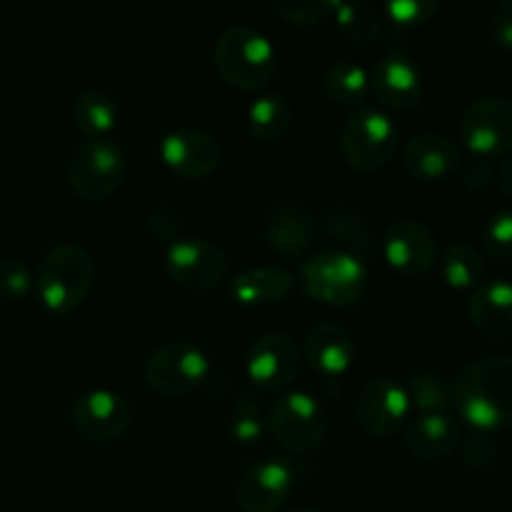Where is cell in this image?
Here are the masks:
<instances>
[{
  "label": "cell",
  "instance_id": "6da1fadb",
  "mask_svg": "<svg viewBox=\"0 0 512 512\" xmlns=\"http://www.w3.org/2000/svg\"><path fill=\"white\" fill-rule=\"evenodd\" d=\"M453 405L478 433L512 428V355H490L468 365L453 383Z\"/></svg>",
  "mask_w": 512,
  "mask_h": 512
},
{
  "label": "cell",
  "instance_id": "ac0fdd59",
  "mask_svg": "<svg viewBox=\"0 0 512 512\" xmlns=\"http://www.w3.org/2000/svg\"><path fill=\"white\" fill-rule=\"evenodd\" d=\"M303 360L323 383H338L355 365L353 335L343 325H318L305 338Z\"/></svg>",
  "mask_w": 512,
  "mask_h": 512
},
{
  "label": "cell",
  "instance_id": "5bb4252c",
  "mask_svg": "<svg viewBox=\"0 0 512 512\" xmlns=\"http://www.w3.org/2000/svg\"><path fill=\"white\" fill-rule=\"evenodd\" d=\"M295 483H298L295 465L283 455H275L245 470L235 488V500L243 512H278L288 503Z\"/></svg>",
  "mask_w": 512,
  "mask_h": 512
},
{
  "label": "cell",
  "instance_id": "9c48e42d",
  "mask_svg": "<svg viewBox=\"0 0 512 512\" xmlns=\"http://www.w3.org/2000/svg\"><path fill=\"white\" fill-rule=\"evenodd\" d=\"M210 360L198 345L168 343L150 355L145 380L150 390L165 398H178L198 390L208 380Z\"/></svg>",
  "mask_w": 512,
  "mask_h": 512
},
{
  "label": "cell",
  "instance_id": "277c9868",
  "mask_svg": "<svg viewBox=\"0 0 512 512\" xmlns=\"http://www.w3.org/2000/svg\"><path fill=\"white\" fill-rule=\"evenodd\" d=\"M308 298L330 308H348L365 295L368 288V268L363 258L348 250H325L310 255L300 263L295 278Z\"/></svg>",
  "mask_w": 512,
  "mask_h": 512
},
{
  "label": "cell",
  "instance_id": "7a4b0ae2",
  "mask_svg": "<svg viewBox=\"0 0 512 512\" xmlns=\"http://www.w3.org/2000/svg\"><path fill=\"white\" fill-rule=\"evenodd\" d=\"M95 280V263L78 243L55 245L35 273V295L53 315H68L88 298Z\"/></svg>",
  "mask_w": 512,
  "mask_h": 512
},
{
  "label": "cell",
  "instance_id": "4fadbf2b",
  "mask_svg": "<svg viewBox=\"0 0 512 512\" xmlns=\"http://www.w3.org/2000/svg\"><path fill=\"white\" fill-rule=\"evenodd\" d=\"M383 258L400 278L423 280L438 263V240L420 220H395L383 238Z\"/></svg>",
  "mask_w": 512,
  "mask_h": 512
},
{
  "label": "cell",
  "instance_id": "4316f807",
  "mask_svg": "<svg viewBox=\"0 0 512 512\" xmlns=\"http://www.w3.org/2000/svg\"><path fill=\"white\" fill-rule=\"evenodd\" d=\"M265 430H268V415L263 408V393L255 388L240 390V395L233 403V413H230L228 433L233 443L238 445H255L263 440Z\"/></svg>",
  "mask_w": 512,
  "mask_h": 512
},
{
  "label": "cell",
  "instance_id": "8fae6325",
  "mask_svg": "<svg viewBox=\"0 0 512 512\" xmlns=\"http://www.w3.org/2000/svg\"><path fill=\"white\" fill-rule=\"evenodd\" d=\"M303 370V350L290 335L268 333L248 350L245 373L260 393H283Z\"/></svg>",
  "mask_w": 512,
  "mask_h": 512
},
{
  "label": "cell",
  "instance_id": "d590c367",
  "mask_svg": "<svg viewBox=\"0 0 512 512\" xmlns=\"http://www.w3.org/2000/svg\"><path fill=\"white\" fill-rule=\"evenodd\" d=\"M498 463V440L490 433H478L475 430L463 448V465L473 473H488Z\"/></svg>",
  "mask_w": 512,
  "mask_h": 512
},
{
  "label": "cell",
  "instance_id": "9a60e30c",
  "mask_svg": "<svg viewBox=\"0 0 512 512\" xmlns=\"http://www.w3.org/2000/svg\"><path fill=\"white\" fill-rule=\"evenodd\" d=\"M130 405L123 395L108 388H95L78 395L70 405V423L93 443H113L130 428Z\"/></svg>",
  "mask_w": 512,
  "mask_h": 512
},
{
  "label": "cell",
  "instance_id": "8d00e7d4",
  "mask_svg": "<svg viewBox=\"0 0 512 512\" xmlns=\"http://www.w3.org/2000/svg\"><path fill=\"white\" fill-rule=\"evenodd\" d=\"M488 38L495 48L512 53V0H503L488 18Z\"/></svg>",
  "mask_w": 512,
  "mask_h": 512
},
{
  "label": "cell",
  "instance_id": "60d3db41",
  "mask_svg": "<svg viewBox=\"0 0 512 512\" xmlns=\"http://www.w3.org/2000/svg\"><path fill=\"white\" fill-rule=\"evenodd\" d=\"M293 512H315V510H293Z\"/></svg>",
  "mask_w": 512,
  "mask_h": 512
},
{
  "label": "cell",
  "instance_id": "e0dca14e",
  "mask_svg": "<svg viewBox=\"0 0 512 512\" xmlns=\"http://www.w3.org/2000/svg\"><path fill=\"white\" fill-rule=\"evenodd\" d=\"M160 160L180 180H205L220 163V148L213 135L200 128H175L160 140Z\"/></svg>",
  "mask_w": 512,
  "mask_h": 512
},
{
  "label": "cell",
  "instance_id": "8992f818",
  "mask_svg": "<svg viewBox=\"0 0 512 512\" xmlns=\"http://www.w3.org/2000/svg\"><path fill=\"white\" fill-rule=\"evenodd\" d=\"M400 133L395 120L380 108H355L343 125V158L358 173L385 168L398 153Z\"/></svg>",
  "mask_w": 512,
  "mask_h": 512
},
{
  "label": "cell",
  "instance_id": "7402d4cb",
  "mask_svg": "<svg viewBox=\"0 0 512 512\" xmlns=\"http://www.w3.org/2000/svg\"><path fill=\"white\" fill-rule=\"evenodd\" d=\"M315 235H318V225L313 215L295 203L275 205V213L270 215L268 228H265L270 250L285 258H300L313 245Z\"/></svg>",
  "mask_w": 512,
  "mask_h": 512
},
{
  "label": "cell",
  "instance_id": "f546056e",
  "mask_svg": "<svg viewBox=\"0 0 512 512\" xmlns=\"http://www.w3.org/2000/svg\"><path fill=\"white\" fill-rule=\"evenodd\" d=\"M323 233L330 240H338L340 245L348 248V253L358 255V258L360 253L373 248V238H370L365 220L348 208L330 210L323 218Z\"/></svg>",
  "mask_w": 512,
  "mask_h": 512
},
{
  "label": "cell",
  "instance_id": "d6a6232c",
  "mask_svg": "<svg viewBox=\"0 0 512 512\" xmlns=\"http://www.w3.org/2000/svg\"><path fill=\"white\" fill-rule=\"evenodd\" d=\"M480 245L495 263H512V210L490 215L480 230Z\"/></svg>",
  "mask_w": 512,
  "mask_h": 512
},
{
  "label": "cell",
  "instance_id": "cb8c5ba5",
  "mask_svg": "<svg viewBox=\"0 0 512 512\" xmlns=\"http://www.w3.org/2000/svg\"><path fill=\"white\" fill-rule=\"evenodd\" d=\"M70 120L85 140L110 138L118 125V105L103 90H85L70 105Z\"/></svg>",
  "mask_w": 512,
  "mask_h": 512
},
{
  "label": "cell",
  "instance_id": "836d02e7",
  "mask_svg": "<svg viewBox=\"0 0 512 512\" xmlns=\"http://www.w3.org/2000/svg\"><path fill=\"white\" fill-rule=\"evenodd\" d=\"M35 288V278L28 265L18 258L0 260V300L3 303H20Z\"/></svg>",
  "mask_w": 512,
  "mask_h": 512
},
{
  "label": "cell",
  "instance_id": "603a6c76",
  "mask_svg": "<svg viewBox=\"0 0 512 512\" xmlns=\"http://www.w3.org/2000/svg\"><path fill=\"white\" fill-rule=\"evenodd\" d=\"M295 283L298 280H295V275L290 270L268 265V268H253L235 275L230 280L228 293L238 305H245V308H263V305H273L288 298L293 293Z\"/></svg>",
  "mask_w": 512,
  "mask_h": 512
},
{
  "label": "cell",
  "instance_id": "5b68a950",
  "mask_svg": "<svg viewBox=\"0 0 512 512\" xmlns=\"http://www.w3.org/2000/svg\"><path fill=\"white\" fill-rule=\"evenodd\" d=\"M268 430L290 453H315L328 438V410L315 395L303 393V390H288V393H280L270 405Z\"/></svg>",
  "mask_w": 512,
  "mask_h": 512
},
{
  "label": "cell",
  "instance_id": "4dcf8cb0",
  "mask_svg": "<svg viewBox=\"0 0 512 512\" xmlns=\"http://www.w3.org/2000/svg\"><path fill=\"white\" fill-rule=\"evenodd\" d=\"M405 390L418 413H445L453 405V385L435 373L410 375Z\"/></svg>",
  "mask_w": 512,
  "mask_h": 512
},
{
  "label": "cell",
  "instance_id": "e575fe53",
  "mask_svg": "<svg viewBox=\"0 0 512 512\" xmlns=\"http://www.w3.org/2000/svg\"><path fill=\"white\" fill-rule=\"evenodd\" d=\"M443 0H385V13L398 28H420L430 23Z\"/></svg>",
  "mask_w": 512,
  "mask_h": 512
},
{
  "label": "cell",
  "instance_id": "484cf974",
  "mask_svg": "<svg viewBox=\"0 0 512 512\" xmlns=\"http://www.w3.org/2000/svg\"><path fill=\"white\" fill-rule=\"evenodd\" d=\"M325 95L343 108H363L370 95V73L353 60H338L323 78Z\"/></svg>",
  "mask_w": 512,
  "mask_h": 512
},
{
  "label": "cell",
  "instance_id": "ba28073f",
  "mask_svg": "<svg viewBox=\"0 0 512 512\" xmlns=\"http://www.w3.org/2000/svg\"><path fill=\"white\" fill-rule=\"evenodd\" d=\"M460 140L475 158H500L512 150V100L485 95L460 118Z\"/></svg>",
  "mask_w": 512,
  "mask_h": 512
},
{
  "label": "cell",
  "instance_id": "74e56055",
  "mask_svg": "<svg viewBox=\"0 0 512 512\" xmlns=\"http://www.w3.org/2000/svg\"><path fill=\"white\" fill-rule=\"evenodd\" d=\"M178 228V213L165 208V205H160V208H155L153 213L148 215V233L153 235L155 240H170V243H173V240H178Z\"/></svg>",
  "mask_w": 512,
  "mask_h": 512
},
{
  "label": "cell",
  "instance_id": "7c38bea8",
  "mask_svg": "<svg viewBox=\"0 0 512 512\" xmlns=\"http://www.w3.org/2000/svg\"><path fill=\"white\" fill-rule=\"evenodd\" d=\"M410 413H413V405H410L405 385L385 375L370 380L360 390L358 405H355L360 428L380 440L395 438L410 423Z\"/></svg>",
  "mask_w": 512,
  "mask_h": 512
},
{
  "label": "cell",
  "instance_id": "3957f363",
  "mask_svg": "<svg viewBox=\"0 0 512 512\" xmlns=\"http://www.w3.org/2000/svg\"><path fill=\"white\" fill-rule=\"evenodd\" d=\"M215 68L238 90H260L275 78L278 53L268 35L250 25L223 30L215 43Z\"/></svg>",
  "mask_w": 512,
  "mask_h": 512
},
{
  "label": "cell",
  "instance_id": "d4e9b609",
  "mask_svg": "<svg viewBox=\"0 0 512 512\" xmlns=\"http://www.w3.org/2000/svg\"><path fill=\"white\" fill-rule=\"evenodd\" d=\"M440 275H443L445 285L453 290H475L483 283H488V265H485V258L480 250H475L473 245L468 243H455L450 245L448 253L440 258Z\"/></svg>",
  "mask_w": 512,
  "mask_h": 512
},
{
  "label": "cell",
  "instance_id": "f1b7e54d",
  "mask_svg": "<svg viewBox=\"0 0 512 512\" xmlns=\"http://www.w3.org/2000/svg\"><path fill=\"white\" fill-rule=\"evenodd\" d=\"M338 28L350 43L370 45L380 35V15L365 0H345L335 13Z\"/></svg>",
  "mask_w": 512,
  "mask_h": 512
},
{
  "label": "cell",
  "instance_id": "ffe728a7",
  "mask_svg": "<svg viewBox=\"0 0 512 512\" xmlns=\"http://www.w3.org/2000/svg\"><path fill=\"white\" fill-rule=\"evenodd\" d=\"M473 328L490 340L512 338V280L483 283L468 303Z\"/></svg>",
  "mask_w": 512,
  "mask_h": 512
},
{
  "label": "cell",
  "instance_id": "ab89813d",
  "mask_svg": "<svg viewBox=\"0 0 512 512\" xmlns=\"http://www.w3.org/2000/svg\"><path fill=\"white\" fill-rule=\"evenodd\" d=\"M495 180H498V188L503 190L508 198H512V155L503 158V163L495 170Z\"/></svg>",
  "mask_w": 512,
  "mask_h": 512
},
{
  "label": "cell",
  "instance_id": "83f0119b",
  "mask_svg": "<svg viewBox=\"0 0 512 512\" xmlns=\"http://www.w3.org/2000/svg\"><path fill=\"white\" fill-rule=\"evenodd\" d=\"M290 105L283 95L265 93L248 105V128L258 140H280L290 128Z\"/></svg>",
  "mask_w": 512,
  "mask_h": 512
},
{
  "label": "cell",
  "instance_id": "d6986e66",
  "mask_svg": "<svg viewBox=\"0 0 512 512\" xmlns=\"http://www.w3.org/2000/svg\"><path fill=\"white\" fill-rule=\"evenodd\" d=\"M460 165H463V150L448 135L423 133L405 145L403 168L420 183H438L450 178Z\"/></svg>",
  "mask_w": 512,
  "mask_h": 512
},
{
  "label": "cell",
  "instance_id": "2e32d148",
  "mask_svg": "<svg viewBox=\"0 0 512 512\" xmlns=\"http://www.w3.org/2000/svg\"><path fill=\"white\" fill-rule=\"evenodd\" d=\"M370 93L390 110H413L423 100V78L405 50L388 48L370 73Z\"/></svg>",
  "mask_w": 512,
  "mask_h": 512
},
{
  "label": "cell",
  "instance_id": "1f68e13d",
  "mask_svg": "<svg viewBox=\"0 0 512 512\" xmlns=\"http://www.w3.org/2000/svg\"><path fill=\"white\" fill-rule=\"evenodd\" d=\"M345 0H273V8L285 23L313 28L338 13Z\"/></svg>",
  "mask_w": 512,
  "mask_h": 512
},
{
  "label": "cell",
  "instance_id": "52a82bcc",
  "mask_svg": "<svg viewBox=\"0 0 512 512\" xmlns=\"http://www.w3.org/2000/svg\"><path fill=\"white\" fill-rule=\"evenodd\" d=\"M125 168V155L115 140H83L70 155L68 183L78 198L100 203L123 185Z\"/></svg>",
  "mask_w": 512,
  "mask_h": 512
},
{
  "label": "cell",
  "instance_id": "f35d334b",
  "mask_svg": "<svg viewBox=\"0 0 512 512\" xmlns=\"http://www.w3.org/2000/svg\"><path fill=\"white\" fill-rule=\"evenodd\" d=\"M495 180V168L488 158H470L463 165V183L470 190H485L490 188V183Z\"/></svg>",
  "mask_w": 512,
  "mask_h": 512
},
{
  "label": "cell",
  "instance_id": "30bf717a",
  "mask_svg": "<svg viewBox=\"0 0 512 512\" xmlns=\"http://www.w3.org/2000/svg\"><path fill=\"white\" fill-rule=\"evenodd\" d=\"M163 268L175 285L185 290L215 288L225 278L228 258L223 248L205 238H178L168 245L163 258Z\"/></svg>",
  "mask_w": 512,
  "mask_h": 512
},
{
  "label": "cell",
  "instance_id": "44dd1931",
  "mask_svg": "<svg viewBox=\"0 0 512 512\" xmlns=\"http://www.w3.org/2000/svg\"><path fill=\"white\" fill-rule=\"evenodd\" d=\"M463 443V428L448 413H418L405 430V445L415 458H448Z\"/></svg>",
  "mask_w": 512,
  "mask_h": 512
}]
</instances>
